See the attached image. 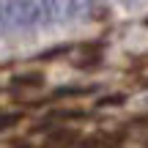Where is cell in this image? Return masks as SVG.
Masks as SVG:
<instances>
[{"label": "cell", "instance_id": "1", "mask_svg": "<svg viewBox=\"0 0 148 148\" xmlns=\"http://www.w3.org/2000/svg\"><path fill=\"white\" fill-rule=\"evenodd\" d=\"M77 143H79V134L74 129H58L44 140V148H71Z\"/></svg>", "mask_w": 148, "mask_h": 148}, {"label": "cell", "instance_id": "2", "mask_svg": "<svg viewBox=\"0 0 148 148\" xmlns=\"http://www.w3.org/2000/svg\"><path fill=\"white\" fill-rule=\"evenodd\" d=\"M101 52H104L101 41L85 44V47H82V60H77V69H96V66L101 63Z\"/></svg>", "mask_w": 148, "mask_h": 148}, {"label": "cell", "instance_id": "3", "mask_svg": "<svg viewBox=\"0 0 148 148\" xmlns=\"http://www.w3.org/2000/svg\"><path fill=\"white\" fill-rule=\"evenodd\" d=\"M85 115H88V112H82V110H55V112L47 115L44 123H52V121H82Z\"/></svg>", "mask_w": 148, "mask_h": 148}, {"label": "cell", "instance_id": "4", "mask_svg": "<svg viewBox=\"0 0 148 148\" xmlns=\"http://www.w3.org/2000/svg\"><path fill=\"white\" fill-rule=\"evenodd\" d=\"M44 82L41 74H19V77H14V88H38V85Z\"/></svg>", "mask_w": 148, "mask_h": 148}, {"label": "cell", "instance_id": "5", "mask_svg": "<svg viewBox=\"0 0 148 148\" xmlns=\"http://www.w3.org/2000/svg\"><path fill=\"white\" fill-rule=\"evenodd\" d=\"M77 148H118V137H112V140H107V137H88Z\"/></svg>", "mask_w": 148, "mask_h": 148}, {"label": "cell", "instance_id": "6", "mask_svg": "<svg viewBox=\"0 0 148 148\" xmlns=\"http://www.w3.org/2000/svg\"><path fill=\"white\" fill-rule=\"evenodd\" d=\"M90 88H58L52 93V99H69V96H88Z\"/></svg>", "mask_w": 148, "mask_h": 148}, {"label": "cell", "instance_id": "7", "mask_svg": "<svg viewBox=\"0 0 148 148\" xmlns=\"http://www.w3.org/2000/svg\"><path fill=\"white\" fill-rule=\"evenodd\" d=\"M16 121H22V112H8V115H0V132H5L8 126H14Z\"/></svg>", "mask_w": 148, "mask_h": 148}, {"label": "cell", "instance_id": "8", "mask_svg": "<svg viewBox=\"0 0 148 148\" xmlns=\"http://www.w3.org/2000/svg\"><path fill=\"white\" fill-rule=\"evenodd\" d=\"M123 101V93H115V96H104L99 101V107H112V104H121Z\"/></svg>", "mask_w": 148, "mask_h": 148}, {"label": "cell", "instance_id": "9", "mask_svg": "<svg viewBox=\"0 0 148 148\" xmlns=\"http://www.w3.org/2000/svg\"><path fill=\"white\" fill-rule=\"evenodd\" d=\"M66 52H69V47H58V49H49V52H41L38 58L41 60H52L55 55H66Z\"/></svg>", "mask_w": 148, "mask_h": 148}, {"label": "cell", "instance_id": "10", "mask_svg": "<svg viewBox=\"0 0 148 148\" xmlns=\"http://www.w3.org/2000/svg\"><path fill=\"white\" fill-rule=\"evenodd\" d=\"M145 85H148V79H145Z\"/></svg>", "mask_w": 148, "mask_h": 148}, {"label": "cell", "instance_id": "11", "mask_svg": "<svg viewBox=\"0 0 148 148\" xmlns=\"http://www.w3.org/2000/svg\"><path fill=\"white\" fill-rule=\"evenodd\" d=\"M145 25H148V19H145Z\"/></svg>", "mask_w": 148, "mask_h": 148}]
</instances>
